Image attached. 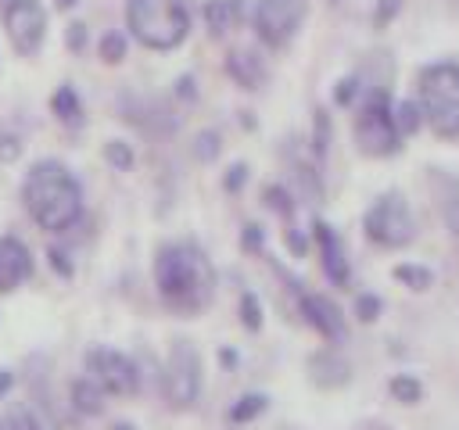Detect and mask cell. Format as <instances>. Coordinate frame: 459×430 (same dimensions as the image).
Listing matches in <instances>:
<instances>
[{
	"label": "cell",
	"mask_w": 459,
	"mask_h": 430,
	"mask_svg": "<svg viewBox=\"0 0 459 430\" xmlns=\"http://www.w3.org/2000/svg\"><path fill=\"white\" fill-rule=\"evenodd\" d=\"M437 201H441V219L448 226V233L459 236V179L452 176H437Z\"/></svg>",
	"instance_id": "d6986e66"
},
{
	"label": "cell",
	"mask_w": 459,
	"mask_h": 430,
	"mask_svg": "<svg viewBox=\"0 0 459 430\" xmlns=\"http://www.w3.org/2000/svg\"><path fill=\"white\" fill-rule=\"evenodd\" d=\"M4 426H7V430H47V423H43L32 408H25V405L11 408V412L4 416Z\"/></svg>",
	"instance_id": "83f0119b"
},
{
	"label": "cell",
	"mask_w": 459,
	"mask_h": 430,
	"mask_svg": "<svg viewBox=\"0 0 459 430\" xmlns=\"http://www.w3.org/2000/svg\"><path fill=\"white\" fill-rule=\"evenodd\" d=\"M391 118H394V129H398L402 140L423 129V111H420L416 100H398V104H391Z\"/></svg>",
	"instance_id": "44dd1931"
},
{
	"label": "cell",
	"mask_w": 459,
	"mask_h": 430,
	"mask_svg": "<svg viewBox=\"0 0 459 430\" xmlns=\"http://www.w3.org/2000/svg\"><path fill=\"white\" fill-rule=\"evenodd\" d=\"M50 115H54L61 125H68V129H79V125L86 122L82 100H79V93H75L72 82H61V86L54 90V97H50Z\"/></svg>",
	"instance_id": "e0dca14e"
},
{
	"label": "cell",
	"mask_w": 459,
	"mask_h": 430,
	"mask_svg": "<svg viewBox=\"0 0 459 430\" xmlns=\"http://www.w3.org/2000/svg\"><path fill=\"white\" fill-rule=\"evenodd\" d=\"M108 394L100 391V383L97 380H90V376H75L72 383H68V408L75 412V416H82V419H97V416H104V401Z\"/></svg>",
	"instance_id": "2e32d148"
},
{
	"label": "cell",
	"mask_w": 459,
	"mask_h": 430,
	"mask_svg": "<svg viewBox=\"0 0 459 430\" xmlns=\"http://www.w3.org/2000/svg\"><path fill=\"white\" fill-rule=\"evenodd\" d=\"M359 93H362V86H359V75H344V79L333 86V104H337V108H351Z\"/></svg>",
	"instance_id": "d6a6232c"
},
{
	"label": "cell",
	"mask_w": 459,
	"mask_h": 430,
	"mask_svg": "<svg viewBox=\"0 0 459 430\" xmlns=\"http://www.w3.org/2000/svg\"><path fill=\"white\" fill-rule=\"evenodd\" d=\"M0 430H7V426H4V416H0Z\"/></svg>",
	"instance_id": "f6af8a7d"
},
{
	"label": "cell",
	"mask_w": 459,
	"mask_h": 430,
	"mask_svg": "<svg viewBox=\"0 0 459 430\" xmlns=\"http://www.w3.org/2000/svg\"><path fill=\"white\" fill-rule=\"evenodd\" d=\"M176 97H183V100H194V97H197L194 75H179V79H176Z\"/></svg>",
	"instance_id": "ab89813d"
},
{
	"label": "cell",
	"mask_w": 459,
	"mask_h": 430,
	"mask_svg": "<svg viewBox=\"0 0 459 430\" xmlns=\"http://www.w3.org/2000/svg\"><path fill=\"white\" fill-rule=\"evenodd\" d=\"M262 201H265V208L276 211L280 219H294V194H290L283 183H269V186L262 190Z\"/></svg>",
	"instance_id": "cb8c5ba5"
},
{
	"label": "cell",
	"mask_w": 459,
	"mask_h": 430,
	"mask_svg": "<svg viewBox=\"0 0 459 430\" xmlns=\"http://www.w3.org/2000/svg\"><path fill=\"white\" fill-rule=\"evenodd\" d=\"M108 430H136V423H133V419H115Z\"/></svg>",
	"instance_id": "7bdbcfd3"
},
{
	"label": "cell",
	"mask_w": 459,
	"mask_h": 430,
	"mask_svg": "<svg viewBox=\"0 0 459 430\" xmlns=\"http://www.w3.org/2000/svg\"><path fill=\"white\" fill-rule=\"evenodd\" d=\"M82 366H86V376L97 380L104 394H115V398H133V394H140V366H136L126 351L93 344V348H86Z\"/></svg>",
	"instance_id": "ba28073f"
},
{
	"label": "cell",
	"mask_w": 459,
	"mask_h": 430,
	"mask_svg": "<svg viewBox=\"0 0 459 430\" xmlns=\"http://www.w3.org/2000/svg\"><path fill=\"white\" fill-rule=\"evenodd\" d=\"M416 104H420L423 125H430V133H437L445 140L459 136V64H452V61L427 64L420 72Z\"/></svg>",
	"instance_id": "277c9868"
},
{
	"label": "cell",
	"mask_w": 459,
	"mask_h": 430,
	"mask_svg": "<svg viewBox=\"0 0 459 430\" xmlns=\"http://www.w3.org/2000/svg\"><path fill=\"white\" fill-rule=\"evenodd\" d=\"M240 322H244V330H262V301L251 294V290H244L240 294Z\"/></svg>",
	"instance_id": "f546056e"
},
{
	"label": "cell",
	"mask_w": 459,
	"mask_h": 430,
	"mask_svg": "<svg viewBox=\"0 0 459 430\" xmlns=\"http://www.w3.org/2000/svg\"><path fill=\"white\" fill-rule=\"evenodd\" d=\"M244 183H247V165H244V161H233V165L226 168V176H222V190H226V194H240Z\"/></svg>",
	"instance_id": "d590c367"
},
{
	"label": "cell",
	"mask_w": 459,
	"mask_h": 430,
	"mask_svg": "<svg viewBox=\"0 0 459 430\" xmlns=\"http://www.w3.org/2000/svg\"><path fill=\"white\" fill-rule=\"evenodd\" d=\"M380 308H384V301L377 294H359L355 297V319L359 322H377L380 319Z\"/></svg>",
	"instance_id": "836d02e7"
},
{
	"label": "cell",
	"mask_w": 459,
	"mask_h": 430,
	"mask_svg": "<svg viewBox=\"0 0 459 430\" xmlns=\"http://www.w3.org/2000/svg\"><path fill=\"white\" fill-rule=\"evenodd\" d=\"M32 276V251L22 236L4 233L0 236V297L18 290Z\"/></svg>",
	"instance_id": "4fadbf2b"
},
{
	"label": "cell",
	"mask_w": 459,
	"mask_h": 430,
	"mask_svg": "<svg viewBox=\"0 0 459 430\" xmlns=\"http://www.w3.org/2000/svg\"><path fill=\"white\" fill-rule=\"evenodd\" d=\"M402 287H409V290H427L430 283H434V272L427 269V265H416V262H402V265H394V272H391Z\"/></svg>",
	"instance_id": "603a6c76"
},
{
	"label": "cell",
	"mask_w": 459,
	"mask_h": 430,
	"mask_svg": "<svg viewBox=\"0 0 459 430\" xmlns=\"http://www.w3.org/2000/svg\"><path fill=\"white\" fill-rule=\"evenodd\" d=\"M237 362H240V355L233 348H219V366L222 369H237Z\"/></svg>",
	"instance_id": "60d3db41"
},
{
	"label": "cell",
	"mask_w": 459,
	"mask_h": 430,
	"mask_svg": "<svg viewBox=\"0 0 459 430\" xmlns=\"http://www.w3.org/2000/svg\"><path fill=\"white\" fill-rule=\"evenodd\" d=\"M161 398L172 412H190L201 398V355L186 337L169 344V358L161 369Z\"/></svg>",
	"instance_id": "52a82bcc"
},
{
	"label": "cell",
	"mask_w": 459,
	"mask_h": 430,
	"mask_svg": "<svg viewBox=\"0 0 459 430\" xmlns=\"http://www.w3.org/2000/svg\"><path fill=\"white\" fill-rule=\"evenodd\" d=\"M4 29H7L11 47L22 57H32L47 36V11L36 0H11L4 7Z\"/></svg>",
	"instance_id": "9c48e42d"
},
{
	"label": "cell",
	"mask_w": 459,
	"mask_h": 430,
	"mask_svg": "<svg viewBox=\"0 0 459 430\" xmlns=\"http://www.w3.org/2000/svg\"><path fill=\"white\" fill-rule=\"evenodd\" d=\"M11 387H14V373H11V369H0V398H4Z\"/></svg>",
	"instance_id": "b9f144b4"
},
{
	"label": "cell",
	"mask_w": 459,
	"mask_h": 430,
	"mask_svg": "<svg viewBox=\"0 0 459 430\" xmlns=\"http://www.w3.org/2000/svg\"><path fill=\"white\" fill-rule=\"evenodd\" d=\"M47 265H50L54 276H61V280H72V276H75V262H72V254H68L65 247H57V244L47 247Z\"/></svg>",
	"instance_id": "4dcf8cb0"
},
{
	"label": "cell",
	"mask_w": 459,
	"mask_h": 430,
	"mask_svg": "<svg viewBox=\"0 0 459 430\" xmlns=\"http://www.w3.org/2000/svg\"><path fill=\"white\" fill-rule=\"evenodd\" d=\"M54 4H57L61 11H68V7H75V0H54Z\"/></svg>",
	"instance_id": "ee69618b"
},
{
	"label": "cell",
	"mask_w": 459,
	"mask_h": 430,
	"mask_svg": "<svg viewBox=\"0 0 459 430\" xmlns=\"http://www.w3.org/2000/svg\"><path fill=\"white\" fill-rule=\"evenodd\" d=\"M362 233L369 244L384 247V251H398V247H409L416 240V219H412V208L409 201L398 194V190H387L380 194L366 215H362Z\"/></svg>",
	"instance_id": "5b68a950"
},
{
	"label": "cell",
	"mask_w": 459,
	"mask_h": 430,
	"mask_svg": "<svg viewBox=\"0 0 459 430\" xmlns=\"http://www.w3.org/2000/svg\"><path fill=\"white\" fill-rule=\"evenodd\" d=\"M204 22L212 36H226L240 22V0H208L204 4Z\"/></svg>",
	"instance_id": "ac0fdd59"
},
{
	"label": "cell",
	"mask_w": 459,
	"mask_h": 430,
	"mask_svg": "<svg viewBox=\"0 0 459 430\" xmlns=\"http://www.w3.org/2000/svg\"><path fill=\"white\" fill-rule=\"evenodd\" d=\"M351 133H355V147L366 158H391V154L402 150V136H398L394 118H391L387 90H369L366 93V100L359 104Z\"/></svg>",
	"instance_id": "8992f818"
},
{
	"label": "cell",
	"mask_w": 459,
	"mask_h": 430,
	"mask_svg": "<svg viewBox=\"0 0 459 430\" xmlns=\"http://www.w3.org/2000/svg\"><path fill=\"white\" fill-rule=\"evenodd\" d=\"M65 43H68V50H72V54H82V50H86V25H82V22H72V25H68Z\"/></svg>",
	"instance_id": "74e56055"
},
{
	"label": "cell",
	"mask_w": 459,
	"mask_h": 430,
	"mask_svg": "<svg viewBox=\"0 0 459 430\" xmlns=\"http://www.w3.org/2000/svg\"><path fill=\"white\" fill-rule=\"evenodd\" d=\"M104 161H108L115 172H129L133 161H136V154H133V147H129L126 140H108V143H104Z\"/></svg>",
	"instance_id": "4316f807"
},
{
	"label": "cell",
	"mask_w": 459,
	"mask_h": 430,
	"mask_svg": "<svg viewBox=\"0 0 459 430\" xmlns=\"http://www.w3.org/2000/svg\"><path fill=\"white\" fill-rule=\"evenodd\" d=\"M330 150V115L323 108L312 111V154L316 158H326Z\"/></svg>",
	"instance_id": "484cf974"
},
{
	"label": "cell",
	"mask_w": 459,
	"mask_h": 430,
	"mask_svg": "<svg viewBox=\"0 0 459 430\" xmlns=\"http://www.w3.org/2000/svg\"><path fill=\"white\" fill-rule=\"evenodd\" d=\"M308 0H258L255 7V32L265 47H283L298 32Z\"/></svg>",
	"instance_id": "30bf717a"
},
{
	"label": "cell",
	"mask_w": 459,
	"mask_h": 430,
	"mask_svg": "<svg viewBox=\"0 0 459 430\" xmlns=\"http://www.w3.org/2000/svg\"><path fill=\"white\" fill-rule=\"evenodd\" d=\"M22 204L43 233H68L82 219V186L68 165L43 158L22 179Z\"/></svg>",
	"instance_id": "7a4b0ae2"
},
{
	"label": "cell",
	"mask_w": 459,
	"mask_h": 430,
	"mask_svg": "<svg viewBox=\"0 0 459 430\" xmlns=\"http://www.w3.org/2000/svg\"><path fill=\"white\" fill-rule=\"evenodd\" d=\"M226 75L240 86V90H247V93H255V90H262L265 86V61L255 54V50H247V47H237V50H230L226 54Z\"/></svg>",
	"instance_id": "9a60e30c"
},
{
	"label": "cell",
	"mask_w": 459,
	"mask_h": 430,
	"mask_svg": "<svg viewBox=\"0 0 459 430\" xmlns=\"http://www.w3.org/2000/svg\"><path fill=\"white\" fill-rule=\"evenodd\" d=\"M154 287L172 312L197 315L215 297V269L197 244L172 240L161 244L154 254Z\"/></svg>",
	"instance_id": "6da1fadb"
},
{
	"label": "cell",
	"mask_w": 459,
	"mask_h": 430,
	"mask_svg": "<svg viewBox=\"0 0 459 430\" xmlns=\"http://www.w3.org/2000/svg\"><path fill=\"white\" fill-rule=\"evenodd\" d=\"M265 408H269V398H265V394H258V391H247V394H240V398L230 405L226 419H230L233 426H244V423H255Z\"/></svg>",
	"instance_id": "ffe728a7"
},
{
	"label": "cell",
	"mask_w": 459,
	"mask_h": 430,
	"mask_svg": "<svg viewBox=\"0 0 459 430\" xmlns=\"http://www.w3.org/2000/svg\"><path fill=\"white\" fill-rule=\"evenodd\" d=\"M387 394L398 401V405H420L423 401V383L412 376V373H394L387 380Z\"/></svg>",
	"instance_id": "7402d4cb"
},
{
	"label": "cell",
	"mask_w": 459,
	"mask_h": 430,
	"mask_svg": "<svg viewBox=\"0 0 459 430\" xmlns=\"http://www.w3.org/2000/svg\"><path fill=\"white\" fill-rule=\"evenodd\" d=\"M126 25L147 50H176L190 32L186 0H129Z\"/></svg>",
	"instance_id": "3957f363"
},
{
	"label": "cell",
	"mask_w": 459,
	"mask_h": 430,
	"mask_svg": "<svg viewBox=\"0 0 459 430\" xmlns=\"http://www.w3.org/2000/svg\"><path fill=\"white\" fill-rule=\"evenodd\" d=\"M219 154H222V136H219L215 129H201V133L194 136V158H197L201 165H212Z\"/></svg>",
	"instance_id": "d4e9b609"
},
{
	"label": "cell",
	"mask_w": 459,
	"mask_h": 430,
	"mask_svg": "<svg viewBox=\"0 0 459 430\" xmlns=\"http://www.w3.org/2000/svg\"><path fill=\"white\" fill-rule=\"evenodd\" d=\"M298 308H301L305 322H308L323 340H333V344L344 340L348 326H344V312L337 308L333 297L316 294V290H301V287H298Z\"/></svg>",
	"instance_id": "8fae6325"
},
{
	"label": "cell",
	"mask_w": 459,
	"mask_h": 430,
	"mask_svg": "<svg viewBox=\"0 0 459 430\" xmlns=\"http://www.w3.org/2000/svg\"><path fill=\"white\" fill-rule=\"evenodd\" d=\"M283 244L290 247L294 258H305V254H308V240H305V233H301L298 226H287V229H283Z\"/></svg>",
	"instance_id": "8d00e7d4"
},
{
	"label": "cell",
	"mask_w": 459,
	"mask_h": 430,
	"mask_svg": "<svg viewBox=\"0 0 459 430\" xmlns=\"http://www.w3.org/2000/svg\"><path fill=\"white\" fill-rule=\"evenodd\" d=\"M240 247H244L247 254H258V251L265 247V229H262L258 222H247V226L240 229Z\"/></svg>",
	"instance_id": "e575fe53"
},
{
	"label": "cell",
	"mask_w": 459,
	"mask_h": 430,
	"mask_svg": "<svg viewBox=\"0 0 459 430\" xmlns=\"http://www.w3.org/2000/svg\"><path fill=\"white\" fill-rule=\"evenodd\" d=\"M22 150H25L22 136H18L11 125H0V161H4V165H11V161H18V158H22Z\"/></svg>",
	"instance_id": "1f68e13d"
},
{
	"label": "cell",
	"mask_w": 459,
	"mask_h": 430,
	"mask_svg": "<svg viewBox=\"0 0 459 430\" xmlns=\"http://www.w3.org/2000/svg\"><path fill=\"white\" fill-rule=\"evenodd\" d=\"M308 380L316 387H323V391H337V387H344L351 380V366L333 348H323V351H316L308 358Z\"/></svg>",
	"instance_id": "5bb4252c"
},
{
	"label": "cell",
	"mask_w": 459,
	"mask_h": 430,
	"mask_svg": "<svg viewBox=\"0 0 459 430\" xmlns=\"http://www.w3.org/2000/svg\"><path fill=\"white\" fill-rule=\"evenodd\" d=\"M312 240H316V247H319L323 276H326L333 287H348V280H351V265H348L344 244H341V236L333 233V226H326L323 219H316V222H312Z\"/></svg>",
	"instance_id": "7c38bea8"
},
{
	"label": "cell",
	"mask_w": 459,
	"mask_h": 430,
	"mask_svg": "<svg viewBox=\"0 0 459 430\" xmlns=\"http://www.w3.org/2000/svg\"><path fill=\"white\" fill-rule=\"evenodd\" d=\"M398 7H402V0H380V4H377V11H373V25H377V29H384V25L398 14Z\"/></svg>",
	"instance_id": "f35d334b"
},
{
	"label": "cell",
	"mask_w": 459,
	"mask_h": 430,
	"mask_svg": "<svg viewBox=\"0 0 459 430\" xmlns=\"http://www.w3.org/2000/svg\"><path fill=\"white\" fill-rule=\"evenodd\" d=\"M97 54H100L104 64H118V61L126 57V36H122V32H108V36H100Z\"/></svg>",
	"instance_id": "f1b7e54d"
},
{
	"label": "cell",
	"mask_w": 459,
	"mask_h": 430,
	"mask_svg": "<svg viewBox=\"0 0 459 430\" xmlns=\"http://www.w3.org/2000/svg\"><path fill=\"white\" fill-rule=\"evenodd\" d=\"M230 430H233V426H230Z\"/></svg>",
	"instance_id": "bcb514c9"
}]
</instances>
